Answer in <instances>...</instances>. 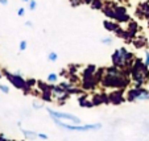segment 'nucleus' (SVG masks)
<instances>
[{"label": "nucleus", "instance_id": "1", "mask_svg": "<svg viewBox=\"0 0 149 141\" xmlns=\"http://www.w3.org/2000/svg\"><path fill=\"white\" fill-rule=\"evenodd\" d=\"M131 79L133 82V86H144L149 81V67L144 63L143 59L136 58L131 67Z\"/></svg>", "mask_w": 149, "mask_h": 141}, {"label": "nucleus", "instance_id": "2", "mask_svg": "<svg viewBox=\"0 0 149 141\" xmlns=\"http://www.w3.org/2000/svg\"><path fill=\"white\" fill-rule=\"evenodd\" d=\"M53 119L54 124L59 128L63 129H69V131H74V132H87V131H93V129H100L102 124H87V125H81V124H68V123L61 122V119L57 117H52Z\"/></svg>", "mask_w": 149, "mask_h": 141}, {"label": "nucleus", "instance_id": "3", "mask_svg": "<svg viewBox=\"0 0 149 141\" xmlns=\"http://www.w3.org/2000/svg\"><path fill=\"white\" fill-rule=\"evenodd\" d=\"M125 98L128 102H146V100H149V91L144 88L143 86H140V87L133 86L132 88L127 91Z\"/></svg>", "mask_w": 149, "mask_h": 141}, {"label": "nucleus", "instance_id": "4", "mask_svg": "<svg viewBox=\"0 0 149 141\" xmlns=\"http://www.w3.org/2000/svg\"><path fill=\"white\" fill-rule=\"evenodd\" d=\"M127 48H120L116 49L112 53V57H111V62H112L113 66L119 69H128L127 67Z\"/></svg>", "mask_w": 149, "mask_h": 141}, {"label": "nucleus", "instance_id": "5", "mask_svg": "<svg viewBox=\"0 0 149 141\" xmlns=\"http://www.w3.org/2000/svg\"><path fill=\"white\" fill-rule=\"evenodd\" d=\"M4 75L7 76V79H8L17 90L24 91V94L26 92V79H24L21 74H17V73L12 74V73H8L7 70H4Z\"/></svg>", "mask_w": 149, "mask_h": 141}, {"label": "nucleus", "instance_id": "6", "mask_svg": "<svg viewBox=\"0 0 149 141\" xmlns=\"http://www.w3.org/2000/svg\"><path fill=\"white\" fill-rule=\"evenodd\" d=\"M48 113L50 115V117H57V119H63V120H68V122H71L73 124H81V119L78 116H74L71 113L68 112H61V111H54L52 108H46Z\"/></svg>", "mask_w": 149, "mask_h": 141}, {"label": "nucleus", "instance_id": "7", "mask_svg": "<svg viewBox=\"0 0 149 141\" xmlns=\"http://www.w3.org/2000/svg\"><path fill=\"white\" fill-rule=\"evenodd\" d=\"M124 91L125 90H123V88H116V90H113L111 94H108L111 104L119 106V104H121V103L125 102L127 98H125V95H124Z\"/></svg>", "mask_w": 149, "mask_h": 141}, {"label": "nucleus", "instance_id": "8", "mask_svg": "<svg viewBox=\"0 0 149 141\" xmlns=\"http://www.w3.org/2000/svg\"><path fill=\"white\" fill-rule=\"evenodd\" d=\"M115 20L118 23L123 24V23H130L131 21V17L127 12V8L123 6H116L115 8Z\"/></svg>", "mask_w": 149, "mask_h": 141}, {"label": "nucleus", "instance_id": "9", "mask_svg": "<svg viewBox=\"0 0 149 141\" xmlns=\"http://www.w3.org/2000/svg\"><path fill=\"white\" fill-rule=\"evenodd\" d=\"M91 100H93L94 106L108 104L110 103V96H108V94H104V92H96L94 95H91Z\"/></svg>", "mask_w": 149, "mask_h": 141}, {"label": "nucleus", "instance_id": "10", "mask_svg": "<svg viewBox=\"0 0 149 141\" xmlns=\"http://www.w3.org/2000/svg\"><path fill=\"white\" fill-rule=\"evenodd\" d=\"M78 103H79V106H81V107H86V108L94 107L93 100H91V96H88L86 92L81 94V95L78 96Z\"/></svg>", "mask_w": 149, "mask_h": 141}, {"label": "nucleus", "instance_id": "11", "mask_svg": "<svg viewBox=\"0 0 149 141\" xmlns=\"http://www.w3.org/2000/svg\"><path fill=\"white\" fill-rule=\"evenodd\" d=\"M95 73H96V66L95 65H88L87 67H84V70H83V74H82V81H83V79L94 78V76H95Z\"/></svg>", "mask_w": 149, "mask_h": 141}, {"label": "nucleus", "instance_id": "12", "mask_svg": "<svg viewBox=\"0 0 149 141\" xmlns=\"http://www.w3.org/2000/svg\"><path fill=\"white\" fill-rule=\"evenodd\" d=\"M119 25H120V23H118V21H115V20H111V19L104 20V21H103L104 29H106V31H108V32H115L116 28H118Z\"/></svg>", "mask_w": 149, "mask_h": 141}, {"label": "nucleus", "instance_id": "13", "mask_svg": "<svg viewBox=\"0 0 149 141\" xmlns=\"http://www.w3.org/2000/svg\"><path fill=\"white\" fill-rule=\"evenodd\" d=\"M127 31L130 32V34L132 36V38H135V37H137L136 34H137V31H139V25L136 21H130L128 23V26H127Z\"/></svg>", "mask_w": 149, "mask_h": 141}, {"label": "nucleus", "instance_id": "14", "mask_svg": "<svg viewBox=\"0 0 149 141\" xmlns=\"http://www.w3.org/2000/svg\"><path fill=\"white\" fill-rule=\"evenodd\" d=\"M102 12L104 13V16L107 17V19H111V20H115V8L110 6H104L102 8Z\"/></svg>", "mask_w": 149, "mask_h": 141}, {"label": "nucleus", "instance_id": "15", "mask_svg": "<svg viewBox=\"0 0 149 141\" xmlns=\"http://www.w3.org/2000/svg\"><path fill=\"white\" fill-rule=\"evenodd\" d=\"M132 42H133V45H135V48L136 49H141V48H144L145 46V44H146V38H144V37H139L137 36V38H133L132 40Z\"/></svg>", "mask_w": 149, "mask_h": 141}, {"label": "nucleus", "instance_id": "16", "mask_svg": "<svg viewBox=\"0 0 149 141\" xmlns=\"http://www.w3.org/2000/svg\"><path fill=\"white\" fill-rule=\"evenodd\" d=\"M90 7L93 9H96V11H102V8L104 7V0H93Z\"/></svg>", "mask_w": 149, "mask_h": 141}, {"label": "nucleus", "instance_id": "17", "mask_svg": "<svg viewBox=\"0 0 149 141\" xmlns=\"http://www.w3.org/2000/svg\"><path fill=\"white\" fill-rule=\"evenodd\" d=\"M53 92H52V90H48V91H44V92H41V98L42 100H45V102H53Z\"/></svg>", "mask_w": 149, "mask_h": 141}, {"label": "nucleus", "instance_id": "18", "mask_svg": "<svg viewBox=\"0 0 149 141\" xmlns=\"http://www.w3.org/2000/svg\"><path fill=\"white\" fill-rule=\"evenodd\" d=\"M21 132L24 133L26 138H37L38 137V133L33 132V131H28V129H21Z\"/></svg>", "mask_w": 149, "mask_h": 141}, {"label": "nucleus", "instance_id": "19", "mask_svg": "<svg viewBox=\"0 0 149 141\" xmlns=\"http://www.w3.org/2000/svg\"><path fill=\"white\" fill-rule=\"evenodd\" d=\"M46 82H49V83H57V82H58V75H57V74H54V73H50L48 75V78H46Z\"/></svg>", "mask_w": 149, "mask_h": 141}, {"label": "nucleus", "instance_id": "20", "mask_svg": "<svg viewBox=\"0 0 149 141\" xmlns=\"http://www.w3.org/2000/svg\"><path fill=\"white\" fill-rule=\"evenodd\" d=\"M57 59H58V54H57L56 51H50V53L48 54V61H50V62H56Z\"/></svg>", "mask_w": 149, "mask_h": 141}, {"label": "nucleus", "instance_id": "21", "mask_svg": "<svg viewBox=\"0 0 149 141\" xmlns=\"http://www.w3.org/2000/svg\"><path fill=\"white\" fill-rule=\"evenodd\" d=\"M78 69H79V66L78 65H70L69 66V75L70 74H77V71H78Z\"/></svg>", "mask_w": 149, "mask_h": 141}, {"label": "nucleus", "instance_id": "22", "mask_svg": "<svg viewBox=\"0 0 149 141\" xmlns=\"http://www.w3.org/2000/svg\"><path fill=\"white\" fill-rule=\"evenodd\" d=\"M28 3H29V9H31V11H36V8H37V1L36 0H29Z\"/></svg>", "mask_w": 149, "mask_h": 141}, {"label": "nucleus", "instance_id": "23", "mask_svg": "<svg viewBox=\"0 0 149 141\" xmlns=\"http://www.w3.org/2000/svg\"><path fill=\"white\" fill-rule=\"evenodd\" d=\"M81 4H83V0H70L71 7H79Z\"/></svg>", "mask_w": 149, "mask_h": 141}, {"label": "nucleus", "instance_id": "24", "mask_svg": "<svg viewBox=\"0 0 149 141\" xmlns=\"http://www.w3.org/2000/svg\"><path fill=\"white\" fill-rule=\"evenodd\" d=\"M100 42L102 44H106V45H111V44H112V38H111V37H106V38H102L100 40Z\"/></svg>", "mask_w": 149, "mask_h": 141}, {"label": "nucleus", "instance_id": "25", "mask_svg": "<svg viewBox=\"0 0 149 141\" xmlns=\"http://www.w3.org/2000/svg\"><path fill=\"white\" fill-rule=\"evenodd\" d=\"M26 46H28V42H26L25 40H23V41L20 42V46H19V48H20V50H21V51H24V50L26 49Z\"/></svg>", "mask_w": 149, "mask_h": 141}, {"label": "nucleus", "instance_id": "26", "mask_svg": "<svg viewBox=\"0 0 149 141\" xmlns=\"http://www.w3.org/2000/svg\"><path fill=\"white\" fill-rule=\"evenodd\" d=\"M0 91L4 92V94H8L9 92V87L8 86H6V85H0Z\"/></svg>", "mask_w": 149, "mask_h": 141}, {"label": "nucleus", "instance_id": "27", "mask_svg": "<svg viewBox=\"0 0 149 141\" xmlns=\"http://www.w3.org/2000/svg\"><path fill=\"white\" fill-rule=\"evenodd\" d=\"M24 15H25V8H23V7H21V8H19V9H17V16L23 17Z\"/></svg>", "mask_w": 149, "mask_h": 141}, {"label": "nucleus", "instance_id": "28", "mask_svg": "<svg viewBox=\"0 0 149 141\" xmlns=\"http://www.w3.org/2000/svg\"><path fill=\"white\" fill-rule=\"evenodd\" d=\"M144 63L149 67V51H146L145 53V57H144Z\"/></svg>", "mask_w": 149, "mask_h": 141}, {"label": "nucleus", "instance_id": "29", "mask_svg": "<svg viewBox=\"0 0 149 141\" xmlns=\"http://www.w3.org/2000/svg\"><path fill=\"white\" fill-rule=\"evenodd\" d=\"M38 138H42V140H48V135H45V133H38Z\"/></svg>", "mask_w": 149, "mask_h": 141}, {"label": "nucleus", "instance_id": "30", "mask_svg": "<svg viewBox=\"0 0 149 141\" xmlns=\"http://www.w3.org/2000/svg\"><path fill=\"white\" fill-rule=\"evenodd\" d=\"M25 25L28 26V28H32V26H33V23H32V21H29V20H28V21H26V23H25Z\"/></svg>", "mask_w": 149, "mask_h": 141}, {"label": "nucleus", "instance_id": "31", "mask_svg": "<svg viewBox=\"0 0 149 141\" xmlns=\"http://www.w3.org/2000/svg\"><path fill=\"white\" fill-rule=\"evenodd\" d=\"M33 107H34V108H41V104H38L37 102H34V103H33Z\"/></svg>", "mask_w": 149, "mask_h": 141}, {"label": "nucleus", "instance_id": "32", "mask_svg": "<svg viewBox=\"0 0 149 141\" xmlns=\"http://www.w3.org/2000/svg\"><path fill=\"white\" fill-rule=\"evenodd\" d=\"M0 4H3V6H7V4H8V0H0Z\"/></svg>", "mask_w": 149, "mask_h": 141}, {"label": "nucleus", "instance_id": "33", "mask_svg": "<svg viewBox=\"0 0 149 141\" xmlns=\"http://www.w3.org/2000/svg\"><path fill=\"white\" fill-rule=\"evenodd\" d=\"M91 1H93V0H83L84 4H91Z\"/></svg>", "mask_w": 149, "mask_h": 141}, {"label": "nucleus", "instance_id": "34", "mask_svg": "<svg viewBox=\"0 0 149 141\" xmlns=\"http://www.w3.org/2000/svg\"><path fill=\"white\" fill-rule=\"evenodd\" d=\"M0 138H6V136H4V135H0Z\"/></svg>", "mask_w": 149, "mask_h": 141}, {"label": "nucleus", "instance_id": "35", "mask_svg": "<svg viewBox=\"0 0 149 141\" xmlns=\"http://www.w3.org/2000/svg\"><path fill=\"white\" fill-rule=\"evenodd\" d=\"M23 1H26V3H28V1H29V0H23Z\"/></svg>", "mask_w": 149, "mask_h": 141}, {"label": "nucleus", "instance_id": "36", "mask_svg": "<svg viewBox=\"0 0 149 141\" xmlns=\"http://www.w3.org/2000/svg\"><path fill=\"white\" fill-rule=\"evenodd\" d=\"M0 78H1V73H0Z\"/></svg>", "mask_w": 149, "mask_h": 141}]
</instances>
